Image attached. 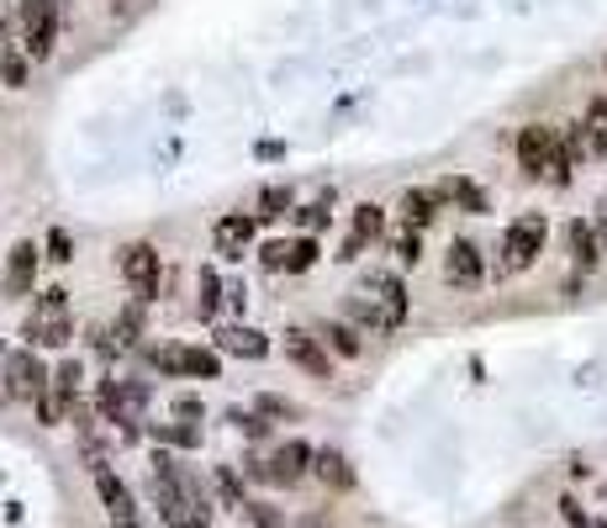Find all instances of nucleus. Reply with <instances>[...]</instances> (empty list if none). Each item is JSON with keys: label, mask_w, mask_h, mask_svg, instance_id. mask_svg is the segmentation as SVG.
Segmentation results:
<instances>
[{"label": "nucleus", "mask_w": 607, "mask_h": 528, "mask_svg": "<svg viewBox=\"0 0 607 528\" xmlns=\"http://www.w3.org/2000/svg\"><path fill=\"white\" fill-rule=\"evenodd\" d=\"M148 497L159 507V518L170 528H212V492L195 476L191 465H180L174 455H153L148 465Z\"/></svg>", "instance_id": "f257e3e1"}, {"label": "nucleus", "mask_w": 607, "mask_h": 528, "mask_svg": "<svg viewBox=\"0 0 607 528\" xmlns=\"http://www.w3.org/2000/svg\"><path fill=\"white\" fill-rule=\"evenodd\" d=\"M22 338L26 349H70L74 338V317H70V291L64 286H49L32 296V313L22 323Z\"/></svg>", "instance_id": "f03ea898"}, {"label": "nucleus", "mask_w": 607, "mask_h": 528, "mask_svg": "<svg viewBox=\"0 0 607 528\" xmlns=\"http://www.w3.org/2000/svg\"><path fill=\"white\" fill-rule=\"evenodd\" d=\"M550 243V217L544 212H518L502 233V260H497V275H523L529 264L544 254Z\"/></svg>", "instance_id": "7ed1b4c3"}, {"label": "nucleus", "mask_w": 607, "mask_h": 528, "mask_svg": "<svg viewBox=\"0 0 607 528\" xmlns=\"http://www.w3.org/2000/svg\"><path fill=\"white\" fill-rule=\"evenodd\" d=\"M53 370L38 360V349H6V360H0V402H38L43 391H49Z\"/></svg>", "instance_id": "20e7f679"}, {"label": "nucleus", "mask_w": 607, "mask_h": 528, "mask_svg": "<svg viewBox=\"0 0 607 528\" xmlns=\"http://www.w3.org/2000/svg\"><path fill=\"white\" fill-rule=\"evenodd\" d=\"M312 460H317L312 444H301V439H286V444H275V455L243 460V476H248V481H265V486H296V481L312 471Z\"/></svg>", "instance_id": "39448f33"}, {"label": "nucleus", "mask_w": 607, "mask_h": 528, "mask_svg": "<svg viewBox=\"0 0 607 528\" xmlns=\"http://www.w3.org/2000/svg\"><path fill=\"white\" fill-rule=\"evenodd\" d=\"M117 270H121V286L132 291V302H153L159 296V249L153 243H121V254H117Z\"/></svg>", "instance_id": "423d86ee"}, {"label": "nucleus", "mask_w": 607, "mask_h": 528, "mask_svg": "<svg viewBox=\"0 0 607 528\" xmlns=\"http://www.w3.org/2000/svg\"><path fill=\"white\" fill-rule=\"evenodd\" d=\"M512 148H518V169H523L529 180H550V165H555V154H560V127L529 122Z\"/></svg>", "instance_id": "0eeeda50"}, {"label": "nucleus", "mask_w": 607, "mask_h": 528, "mask_svg": "<svg viewBox=\"0 0 607 528\" xmlns=\"http://www.w3.org/2000/svg\"><path fill=\"white\" fill-rule=\"evenodd\" d=\"M90 481H96L100 507H106L111 528H143V513H138V503H132V486H127V481H121L111 465H96V471H90Z\"/></svg>", "instance_id": "6e6552de"}, {"label": "nucleus", "mask_w": 607, "mask_h": 528, "mask_svg": "<svg viewBox=\"0 0 607 528\" xmlns=\"http://www.w3.org/2000/svg\"><path fill=\"white\" fill-rule=\"evenodd\" d=\"M148 408V386L143 381H106L100 386V418L121 423V429H138Z\"/></svg>", "instance_id": "1a4fd4ad"}, {"label": "nucleus", "mask_w": 607, "mask_h": 528, "mask_svg": "<svg viewBox=\"0 0 607 528\" xmlns=\"http://www.w3.org/2000/svg\"><path fill=\"white\" fill-rule=\"evenodd\" d=\"M38 264H43V249H38L32 239L11 243V254H6V275H0L6 302H22V296H32V286H38Z\"/></svg>", "instance_id": "9d476101"}, {"label": "nucleus", "mask_w": 607, "mask_h": 528, "mask_svg": "<svg viewBox=\"0 0 607 528\" xmlns=\"http://www.w3.org/2000/svg\"><path fill=\"white\" fill-rule=\"evenodd\" d=\"M444 281L455 291H476L486 281V260H481V249L470 239H455L449 243V254H444Z\"/></svg>", "instance_id": "9b49d317"}, {"label": "nucleus", "mask_w": 607, "mask_h": 528, "mask_svg": "<svg viewBox=\"0 0 607 528\" xmlns=\"http://www.w3.org/2000/svg\"><path fill=\"white\" fill-rule=\"evenodd\" d=\"M386 233V212L375 207V201H364V207H354V222H349V239H343V249H339V260L343 264H354L364 254V243H375Z\"/></svg>", "instance_id": "f8f14e48"}, {"label": "nucleus", "mask_w": 607, "mask_h": 528, "mask_svg": "<svg viewBox=\"0 0 607 528\" xmlns=\"http://www.w3.org/2000/svg\"><path fill=\"white\" fill-rule=\"evenodd\" d=\"M254 222H259V217H243V212L217 217V228H212V249H217L222 260H243V254L254 249Z\"/></svg>", "instance_id": "ddd939ff"}, {"label": "nucleus", "mask_w": 607, "mask_h": 528, "mask_svg": "<svg viewBox=\"0 0 607 528\" xmlns=\"http://www.w3.org/2000/svg\"><path fill=\"white\" fill-rule=\"evenodd\" d=\"M58 11H38V17H22V53L32 59V64H43V59H53V49H58Z\"/></svg>", "instance_id": "4468645a"}, {"label": "nucleus", "mask_w": 607, "mask_h": 528, "mask_svg": "<svg viewBox=\"0 0 607 528\" xmlns=\"http://www.w3.org/2000/svg\"><path fill=\"white\" fill-rule=\"evenodd\" d=\"M286 360L301 365L307 376H333V355H328V344L317 334H307V328H291L286 334Z\"/></svg>", "instance_id": "2eb2a0df"}, {"label": "nucleus", "mask_w": 607, "mask_h": 528, "mask_svg": "<svg viewBox=\"0 0 607 528\" xmlns=\"http://www.w3.org/2000/svg\"><path fill=\"white\" fill-rule=\"evenodd\" d=\"M364 296H375L386 328H402V323H407V286H402V275H370V281H364Z\"/></svg>", "instance_id": "dca6fc26"}, {"label": "nucleus", "mask_w": 607, "mask_h": 528, "mask_svg": "<svg viewBox=\"0 0 607 528\" xmlns=\"http://www.w3.org/2000/svg\"><path fill=\"white\" fill-rule=\"evenodd\" d=\"M565 243H571V264H576V275H586V270L603 264V239H597L592 217H576V222L565 228Z\"/></svg>", "instance_id": "f3484780"}, {"label": "nucleus", "mask_w": 607, "mask_h": 528, "mask_svg": "<svg viewBox=\"0 0 607 528\" xmlns=\"http://www.w3.org/2000/svg\"><path fill=\"white\" fill-rule=\"evenodd\" d=\"M217 355H238V360H265V355H269V338L259 334V328L227 323V328H217Z\"/></svg>", "instance_id": "a211bd4d"}, {"label": "nucleus", "mask_w": 607, "mask_h": 528, "mask_svg": "<svg viewBox=\"0 0 607 528\" xmlns=\"http://www.w3.org/2000/svg\"><path fill=\"white\" fill-rule=\"evenodd\" d=\"M438 207H444V191H438V186H413V191L402 196V228H417V233H423L438 217Z\"/></svg>", "instance_id": "6ab92c4d"}, {"label": "nucleus", "mask_w": 607, "mask_h": 528, "mask_svg": "<svg viewBox=\"0 0 607 528\" xmlns=\"http://www.w3.org/2000/svg\"><path fill=\"white\" fill-rule=\"evenodd\" d=\"M312 476L322 481V486H333V492H349V486H354V471H349V455H343V450H317Z\"/></svg>", "instance_id": "aec40b11"}, {"label": "nucleus", "mask_w": 607, "mask_h": 528, "mask_svg": "<svg viewBox=\"0 0 607 528\" xmlns=\"http://www.w3.org/2000/svg\"><path fill=\"white\" fill-rule=\"evenodd\" d=\"M438 191H444V201H455V207H460V212H470V217L491 212V201H486V191H481V186H476V180H465V175H455V180H444Z\"/></svg>", "instance_id": "412c9836"}, {"label": "nucleus", "mask_w": 607, "mask_h": 528, "mask_svg": "<svg viewBox=\"0 0 607 528\" xmlns=\"http://www.w3.org/2000/svg\"><path fill=\"white\" fill-rule=\"evenodd\" d=\"M322 344H328V355L354 360V355L364 349V334H360V328H349V323H328V328H322Z\"/></svg>", "instance_id": "4be33fe9"}, {"label": "nucleus", "mask_w": 607, "mask_h": 528, "mask_svg": "<svg viewBox=\"0 0 607 528\" xmlns=\"http://www.w3.org/2000/svg\"><path fill=\"white\" fill-rule=\"evenodd\" d=\"M586 144H592V159H607V96H597L592 106H586Z\"/></svg>", "instance_id": "5701e85b"}, {"label": "nucleus", "mask_w": 607, "mask_h": 528, "mask_svg": "<svg viewBox=\"0 0 607 528\" xmlns=\"http://www.w3.org/2000/svg\"><path fill=\"white\" fill-rule=\"evenodd\" d=\"M111 334H117V349H132L138 338H143V302H132V307H121L117 323H111Z\"/></svg>", "instance_id": "b1692460"}, {"label": "nucleus", "mask_w": 607, "mask_h": 528, "mask_svg": "<svg viewBox=\"0 0 607 528\" xmlns=\"http://www.w3.org/2000/svg\"><path fill=\"white\" fill-rule=\"evenodd\" d=\"M79 381H85V365L79 360H58L53 365V391H58V397H64V402H79Z\"/></svg>", "instance_id": "393cba45"}, {"label": "nucleus", "mask_w": 607, "mask_h": 528, "mask_svg": "<svg viewBox=\"0 0 607 528\" xmlns=\"http://www.w3.org/2000/svg\"><path fill=\"white\" fill-rule=\"evenodd\" d=\"M153 444H170V450H195L201 444V429H191V423H153Z\"/></svg>", "instance_id": "a878e982"}, {"label": "nucleus", "mask_w": 607, "mask_h": 528, "mask_svg": "<svg viewBox=\"0 0 607 528\" xmlns=\"http://www.w3.org/2000/svg\"><path fill=\"white\" fill-rule=\"evenodd\" d=\"M217 302H222V281H217V270L206 264V270H201V281H195V313L217 317Z\"/></svg>", "instance_id": "bb28decb"}, {"label": "nucleus", "mask_w": 607, "mask_h": 528, "mask_svg": "<svg viewBox=\"0 0 607 528\" xmlns=\"http://www.w3.org/2000/svg\"><path fill=\"white\" fill-rule=\"evenodd\" d=\"M286 212H291V186H265L254 217H259V222H275V217H286Z\"/></svg>", "instance_id": "cd10ccee"}, {"label": "nucleus", "mask_w": 607, "mask_h": 528, "mask_svg": "<svg viewBox=\"0 0 607 528\" xmlns=\"http://www.w3.org/2000/svg\"><path fill=\"white\" fill-rule=\"evenodd\" d=\"M212 486H217V497L227 507H248V497H243V481H238V471H233V465H217V471H212Z\"/></svg>", "instance_id": "c85d7f7f"}, {"label": "nucleus", "mask_w": 607, "mask_h": 528, "mask_svg": "<svg viewBox=\"0 0 607 528\" xmlns=\"http://www.w3.org/2000/svg\"><path fill=\"white\" fill-rule=\"evenodd\" d=\"M185 376H195V381H217L222 376L217 349H185Z\"/></svg>", "instance_id": "c756f323"}, {"label": "nucleus", "mask_w": 607, "mask_h": 528, "mask_svg": "<svg viewBox=\"0 0 607 528\" xmlns=\"http://www.w3.org/2000/svg\"><path fill=\"white\" fill-rule=\"evenodd\" d=\"M391 249H396V264H417L423 260V233H417V228H402V233L391 239Z\"/></svg>", "instance_id": "7c9ffc66"}, {"label": "nucleus", "mask_w": 607, "mask_h": 528, "mask_svg": "<svg viewBox=\"0 0 607 528\" xmlns=\"http://www.w3.org/2000/svg\"><path fill=\"white\" fill-rule=\"evenodd\" d=\"M227 423H233L238 433H248V439H265V433H269V418H265V412H243V408H233V412H227Z\"/></svg>", "instance_id": "2f4dec72"}, {"label": "nucleus", "mask_w": 607, "mask_h": 528, "mask_svg": "<svg viewBox=\"0 0 607 528\" xmlns=\"http://www.w3.org/2000/svg\"><path fill=\"white\" fill-rule=\"evenodd\" d=\"M317 264V239H291V254H286V270L301 275V270H312Z\"/></svg>", "instance_id": "473e14b6"}, {"label": "nucleus", "mask_w": 607, "mask_h": 528, "mask_svg": "<svg viewBox=\"0 0 607 528\" xmlns=\"http://www.w3.org/2000/svg\"><path fill=\"white\" fill-rule=\"evenodd\" d=\"M43 254H49L53 264H70V260H74V239H70V228H53L49 239H43Z\"/></svg>", "instance_id": "72a5a7b5"}, {"label": "nucleus", "mask_w": 607, "mask_h": 528, "mask_svg": "<svg viewBox=\"0 0 607 528\" xmlns=\"http://www.w3.org/2000/svg\"><path fill=\"white\" fill-rule=\"evenodd\" d=\"M243 518H248L254 528H286V513H280V507H269V503H248V507H243Z\"/></svg>", "instance_id": "f704fd0d"}, {"label": "nucleus", "mask_w": 607, "mask_h": 528, "mask_svg": "<svg viewBox=\"0 0 607 528\" xmlns=\"http://www.w3.org/2000/svg\"><path fill=\"white\" fill-rule=\"evenodd\" d=\"M328 207H333V196H328V201H317V207H301V212H296V228H301V239H312L317 228L328 222Z\"/></svg>", "instance_id": "c9c22d12"}, {"label": "nucleus", "mask_w": 607, "mask_h": 528, "mask_svg": "<svg viewBox=\"0 0 607 528\" xmlns=\"http://www.w3.org/2000/svg\"><path fill=\"white\" fill-rule=\"evenodd\" d=\"M0 85H26V53L17 49L6 64H0Z\"/></svg>", "instance_id": "e433bc0d"}, {"label": "nucleus", "mask_w": 607, "mask_h": 528, "mask_svg": "<svg viewBox=\"0 0 607 528\" xmlns=\"http://www.w3.org/2000/svg\"><path fill=\"white\" fill-rule=\"evenodd\" d=\"M254 412H265V418H291V402H286V397H275V391H265V397H259V402H254Z\"/></svg>", "instance_id": "4c0bfd02"}, {"label": "nucleus", "mask_w": 607, "mask_h": 528, "mask_svg": "<svg viewBox=\"0 0 607 528\" xmlns=\"http://www.w3.org/2000/svg\"><path fill=\"white\" fill-rule=\"evenodd\" d=\"M286 254H291V243H286V239L265 243V264H269V270H286Z\"/></svg>", "instance_id": "58836bf2"}, {"label": "nucleus", "mask_w": 607, "mask_h": 528, "mask_svg": "<svg viewBox=\"0 0 607 528\" xmlns=\"http://www.w3.org/2000/svg\"><path fill=\"white\" fill-rule=\"evenodd\" d=\"M170 408H174V418H206V408H201V397H174Z\"/></svg>", "instance_id": "ea45409f"}, {"label": "nucleus", "mask_w": 607, "mask_h": 528, "mask_svg": "<svg viewBox=\"0 0 607 528\" xmlns=\"http://www.w3.org/2000/svg\"><path fill=\"white\" fill-rule=\"evenodd\" d=\"M17 49H22V43H11V27H6V17H0V64H6Z\"/></svg>", "instance_id": "a19ab883"}, {"label": "nucleus", "mask_w": 607, "mask_h": 528, "mask_svg": "<svg viewBox=\"0 0 607 528\" xmlns=\"http://www.w3.org/2000/svg\"><path fill=\"white\" fill-rule=\"evenodd\" d=\"M592 228H597V239H603V254H607V201L597 207V217H592Z\"/></svg>", "instance_id": "79ce46f5"}, {"label": "nucleus", "mask_w": 607, "mask_h": 528, "mask_svg": "<svg viewBox=\"0 0 607 528\" xmlns=\"http://www.w3.org/2000/svg\"><path fill=\"white\" fill-rule=\"evenodd\" d=\"M603 507H607V481H603Z\"/></svg>", "instance_id": "37998d69"}, {"label": "nucleus", "mask_w": 607, "mask_h": 528, "mask_svg": "<svg viewBox=\"0 0 607 528\" xmlns=\"http://www.w3.org/2000/svg\"><path fill=\"white\" fill-rule=\"evenodd\" d=\"M0 360H6V349H0Z\"/></svg>", "instance_id": "c03bdc74"}]
</instances>
